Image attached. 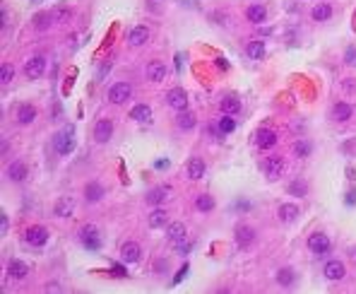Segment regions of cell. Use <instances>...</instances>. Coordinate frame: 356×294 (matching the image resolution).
Returning <instances> with one entry per match:
<instances>
[{
	"label": "cell",
	"mask_w": 356,
	"mask_h": 294,
	"mask_svg": "<svg viewBox=\"0 0 356 294\" xmlns=\"http://www.w3.org/2000/svg\"><path fill=\"white\" fill-rule=\"evenodd\" d=\"M53 147H56V152H58L60 157H65V154H70V152L75 149V135H72V125H67L65 130L56 133V138H53Z\"/></svg>",
	"instance_id": "cell-1"
},
{
	"label": "cell",
	"mask_w": 356,
	"mask_h": 294,
	"mask_svg": "<svg viewBox=\"0 0 356 294\" xmlns=\"http://www.w3.org/2000/svg\"><path fill=\"white\" fill-rule=\"evenodd\" d=\"M80 241L87 251H99L101 248V232L94 227V224H85L80 229Z\"/></svg>",
	"instance_id": "cell-2"
},
{
	"label": "cell",
	"mask_w": 356,
	"mask_h": 294,
	"mask_svg": "<svg viewBox=\"0 0 356 294\" xmlns=\"http://www.w3.org/2000/svg\"><path fill=\"white\" fill-rule=\"evenodd\" d=\"M308 248H311V253L313 256H327L330 253V248H332V241H330V236L323 234V232H315V234L308 236Z\"/></svg>",
	"instance_id": "cell-3"
},
{
	"label": "cell",
	"mask_w": 356,
	"mask_h": 294,
	"mask_svg": "<svg viewBox=\"0 0 356 294\" xmlns=\"http://www.w3.org/2000/svg\"><path fill=\"white\" fill-rule=\"evenodd\" d=\"M130 97H133V85L130 82H116V85H111V89H109V101L116 104V106L125 104Z\"/></svg>",
	"instance_id": "cell-4"
},
{
	"label": "cell",
	"mask_w": 356,
	"mask_h": 294,
	"mask_svg": "<svg viewBox=\"0 0 356 294\" xmlns=\"http://www.w3.org/2000/svg\"><path fill=\"white\" fill-rule=\"evenodd\" d=\"M263 172H265V176L269 178V181L282 178V174H284V159H282V157H277V154L267 157L265 162H263Z\"/></svg>",
	"instance_id": "cell-5"
},
{
	"label": "cell",
	"mask_w": 356,
	"mask_h": 294,
	"mask_svg": "<svg viewBox=\"0 0 356 294\" xmlns=\"http://www.w3.org/2000/svg\"><path fill=\"white\" fill-rule=\"evenodd\" d=\"M24 241L29 244V246H44L46 241H48V229L46 227H41V224H31L29 229L24 232Z\"/></svg>",
	"instance_id": "cell-6"
},
{
	"label": "cell",
	"mask_w": 356,
	"mask_h": 294,
	"mask_svg": "<svg viewBox=\"0 0 356 294\" xmlns=\"http://www.w3.org/2000/svg\"><path fill=\"white\" fill-rule=\"evenodd\" d=\"M44 73H46V58H44V56H31V58L24 63V75H27L29 80H39Z\"/></svg>",
	"instance_id": "cell-7"
},
{
	"label": "cell",
	"mask_w": 356,
	"mask_h": 294,
	"mask_svg": "<svg viewBox=\"0 0 356 294\" xmlns=\"http://www.w3.org/2000/svg\"><path fill=\"white\" fill-rule=\"evenodd\" d=\"M120 258L125 263H140L142 261V246L135 244V241H125L120 246Z\"/></svg>",
	"instance_id": "cell-8"
},
{
	"label": "cell",
	"mask_w": 356,
	"mask_h": 294,
	"mask_svg": "<svg viewBox=\"0 0 356 294\" xmlns=\"http://www.w3.org/2000/svg\"><path fill=\"white\" fill-rule=\"evenodd\" d=\"M111 135H113V123H111L109 118L96 121V125H94V140H96L99 145H104V143L111 140Z\"/></svg>",
	"instance_id": "cell-9"
},
{
	"label": "cell",
	"mask_w": 356,
	"mask_h": 294,
	"mask_svg": "<svg viewBox=\"0 0 356 294\" xmlns=\"http://www.w3.org/2000/svg\"><path fill=\"white\" fill-rule=\"evenodd\" d=\"M166 73H169V68L161 60H152V63H147V68H145V75H147L149 82H161L166 77Z\"/></svg>",
	"instance_id": "cell-10"
},
{
	"label": "cell",
	"mask_w": 356,
	"mask_h": 294,
	"mask_svg": "<svg viewBox=\"0 0 356 294\" xmlns=\"http://www.w3.org/2000/svg\"><path fill=\"white\" fill-rule=\"evenodd\" d=\"M149 41V29L147 27H133V29L128 31V46L130 49H140V46H145Z\"/></svg>",
	"instance_id": "cell-11"
},
{
	"label": "cell",
	"mask_w": 356,
	"mask_h": 294,
	"mask_svg": "<svg viewBox=\"0 0 356 294\" xmlns=\"http://www.w3.org/2000/svg\"><path fill=\"white\" fill-rule=\"evenodd\" d=\"M166 101L174 111H185L188 109V94L183 92L180 87H174L169 94H166Z\"/></svg>",
	"instance_id": "cell-12"
},
{
	"label": "cell",
	"mask_w": 356,
	"mask_h": 294,
	"mask_svg": "<svg viewBox=\"0 0 356 294\" xmlns=\"http://www.w3.org/2000/svg\"><path fill=\"white\" fill-rule=\"evenodd\" d=\"M323 275H325L327 280H332V282H339V280H344L347 268H344L342 261H327L325 268H323Z\"/></svg>",
	"instance_id": "cell-13"
},
{
	"label": "cell",
	"mask_w": 356,
	"mask_h": 294,
	"mask_svg": "<svg viewBox=\"0 0 356 294\" xmlns=\"http://www.w3.org/2000/svg\"><path fill=\"white\" fill-rule=\"evenodd\" d=\"M234 236H236V244L241 248H248L255 241V229L248 227V224H238L236 229H234Z\"/></svg>",
	"instance_id": "cell-14"
},
{
	"label": "cell",
	"mask_w": 356,
	"mask_h": 294,
	"mask_svg": "<svg viewBox=\"0 0 356 294\" xmlns=\"http://www.w3.org/2000/svg\"><path fill=\"white\" fill-rule=\"evenodd\" d=\"M274 143H277V133L274 130H269V128L255 130V145L260 149H269V147H274Z\"/></svg>",
	"instance_id": "cell-15"
},
{
	"label": "cell",
	"mask_w": 356,
	"mask_h": 294,
	"mask_svg": "<svg viewBox=\"0 0 356 294\" xmlns=\"http://www.w3.org/2000/svg\"><path fill=\"white\" fill-rule=\"evenodd\" d=\"M205 162L200 159V157H193V159H188V164H185V174L188 178H193V181H198V178L205 176Z\"/></svg>",
	"instance_id": "cell-16"
},
{
	"label": "cell",
	"mask_w": 356,
	"mask_h": 294,
	"mask_svg": "<svg viewBox=\"0 0 356 294\" xmlns=\"http://www.w3.org/2000/svg\"><path fill=\"white\" fill-rule=\"evenodd\" d=\"M219 109H222V114H226V116H236L238 111H241V101H238L236 94H226V97H222Z\"/></svg>",
	"instance_id": "cell-17"
},
{
	"label": "cell",
	"mask_w": 356,
	"mask_h": 294,
	"mask_svg": "<svg viewBox=\"0 0 356 294\" xmlns=\"http://www.w3.org/2000/svg\"><path fill=\"white\" fill-rule=\"evenodd\" d=\"M354 114V106L352 104H347V101H337L334 106H332V118L337 121V123H347L349 118Z\"/></svg>",
	"instance_id": "cell-18"
},
{
	"label": "cell",
	"mask_w": 356,
	"mask_h": 294,
	"mask_svg": "<svg viewBox=\"0 0 356 294\" xmlns=\"http://www.w3.org/2000/svg\"><path fill=\"white\" fill-rule=\"evenodd\" d=\"M29 174V169H27V164L24 162H12L10 167H7V178L12 181V183H22L24 178Z\"/></svg>",
	"instance_id": "cell-19"
},
{
	"label": "cell",
	"mask_w": 356,
	"mask_h": 294,
	"mask_svg": "<svg viewBox=\"0 0 356 294\" xmlns=\"http://www.w3.org/2000/svg\"><path fill=\"white\" fill-rule=\"evenodd\" d=\"M166 222H169V215H166V210H161V205H156L149 212L147 224L152 229H161V227H166Z\"/></svg>",
	"instance_id": "cell-20"
},
{
	"label": "cell",
	"mask_w": 356,
	"mask_h": 294,
	"mask_svg": "<svg viewBox=\"0 0 356 294\" xmlns=\"http://www.w3.org/2000/svg\"><path fill=\"white\" fill-rule=\"evenodd\" d=\"M7 272H10V277L12 280H24L27 275H29V265L24 263V261H10L7 263Z\"/></svg>",
	"instance_id": "cell-21"
},
{
	"label": "cell",
	"mask_w": 356,
	"mask_h": 294,
	"mask_svg": "<svg viewBox=\"0 0 356 294\" xmlns=\"http://www.w3.org/2000/svg\"><path fill=\"white\" fill-rule=\"evenodd\" d=\"M36 121V109L31 104H20L17 106V123L20 125H29Z\"/></svg>",
	"instance_id": "cell-22"
},
{
	"label": "cell",
	"mask_w": 356,
	"mask_h": 294,
	"mask_svg": "<svg viewBox=\"0 0 356 294\" xmlns=\"http://www.w3.org/2000/svg\"><path fill=\"white\" fill-rule=\"evenodd\" d=\"M166 236H169L171 244L180 246V244L185 241V224H180V222H171L169 229H166Z\"/></svg>",
	"instance_id": "cell-23"
},
{
	"label": "cell",
	"mask_w": 356,
	"mask_h": 294,
	"mask_svg": "<svg viewBox=\"0 0 356 294\" xmlns=\"http://www.w3.org/2000/svg\"><path fill=\"white\" fill-rule=\"evenodd\" d=\"M101 198H104V186H101V183L91 181V183L85 186V200H87V203L94 205V203H99Z\"/></svg>",
	"instance_id": "cell-24"
},
{
	"label": "cell",
	"mask_w": 356,
	"mask_h": 294,
	"mask_svg": "<svg viewBox=\"0 0 356 294\" xmlns=\"http://www.w3.org/2000/svg\"><path fill=\"white\" fill-rule=\"evenodd\" d=\"M294 280H296L294 268H279V270H277V285H279V287L291 290V287H294Z\"/></svg>",
	"instance_id": "cell-25"
},
{
	"label": "cell",
	"mask_w": 356,
	"mask_h": 294,
	"mask_svg": "<svg viewBox=\"0 0 356 294\" xmlns=\"http://www.w3.org/2000/svg\"><path fill=\"white\" fill-rule=\"evenodd\" d=\"M277 215H279V220H282L284 224H291V222L298 217V207L294 205V203H284V205H279Z\"/></svg>",
	"instance_id": "cell-26"
},
{
	"label": "cell",
	"mask_w": 356,
	"mask_h": 294,
	"mask_svg": "<svg viewBox=\"0 0 356 294\" xmlns=\"http://www.w3.org/2000/svg\"><path fill=\"white\" fill-rule=\"evenodd\" d=\"M265 17H267V10L263 5H250V7L245 10V20L253 22V24H263Z\"/></svg>",
	"instance_id": "cell-27"
},
{
	"label": "cell",
	"mask_w": 356,
	"mask_h": 294,
	"mask_svg": "<svg viewBox=\"0 0 356 294\" xmlns=\"http://www.w3.org/2000/svg\"><path fill=\"white\" fill-rule=\"evenodd\" d=\"M265 53H267V49H265L263 41H250V44L245 46V56H248L250 60H263L265 58Z\"/></svg>",
	"instance_id": "cell-28"
},
{
	"label": "cell",
	"mask_w": 356,
	"mask_h": 294,
	"mask_svg": "<svg viewBox=\"0 0 356 294\" xmlns=\"http://www.w3.org/2000/svg\"><path fill=\"white\" fill-rule=\"evenodd\" d=\"M166 191H169L166 186H161V188H152V191H149L147 196H145V200H147V205H152V207L161 205V203L166 200V196H169Z\"/></svg>",
	"instance_id": "cell-29"
},
{
	"label": "cell",
	"mask_w": 356,
	"mask_h": 294,
	"mask_svg": "<svg viewBox=\"0 0 356 294\" xmlns=\"http://www.w3.org/2000/svg\"><path fill=\"white\" fill-rule=\"evenodd\" d=\"M72 210H75V200L72 198H60L56 203V207H53V215L56 217H70Z\"/></svg>",
	"instance_id": "cell-30"
},
{
	"label": "cell",
	"mask_w": 356,
	"mask_h": 294,
	"mask_svg": "<svg viewBox=\"0 0 356 294\" xmlns=\"http://www.w3.org/2000/svg\"><path fill=\"white\" fill-rule=\"evenodd\" d=\"M130 118L137 121V123H149V121H152V109H149L147 104H137V106H133Z\"/></svg>",
	"instance_id": "cell-31"
},
{
	"label": "cell",
	"mask_w": 356,
	"mask_h": 294,
	"mask_svg": "<svg viewBox=\"0 0 356 294\" xmlns=\"http://www.w3.org/2000/svg\"><path fill=\"white\" fill-rule=\"evenodd\" d=\"M311 17H313L315 22H327V20L332 17V5H327V2L315 5V7L311 10Z\"/></svg>",
	"instance_id": "cell-32"
},
{
	"label": "cell",
	"mask_w": 356,
	"mask_h": 294,
	"mask_svg": "<svg viewBox=\"0 0 356 294\" xmlns=\"http://www.w3.org/2000/svg\"><path fill=\"white\" fill-rule=\"evenodd\" d=\"M287 193H289V196H296V198H306V196H308V183H306L303 178H294V181L289 183Z\"/></svg>",
	"instance_id": "cell-33"
},
{
	"label": "cell",
	"mask_w": 356,
	"mask_h": 294,
	"mask_svg": "<svg viewBox=\"0 0 356 294\" xmlns=\"http://www.w3.org/2000/svg\"><path fill=\"white\" fill-rule=\"evenodd\" d=\"M178 128H180V130H185V133L195 128V116H193V114H188V109H185V111H178Z\"/></svg>",
	"instance_id": "cell-34"
},
{
	"label": "cell",
	"mask_w": 356,
	"mask_h": 294,
	"mask_svg": "<svg viewBox=\"0 0 356 294\" xmlns=\"http://www.w3.org/2000/svg\"><path fill=\"white\" fill-rule=\"evenodd\" d=\"M195 207H198L200 212H212V210H214V198L207 196V193H202V196L195 198Z\"/></svg>",
	"instance_id": "cell-35"
},
{
	"label": "cell",
	"mask_w": 356,
	"mask_h": 294,
	"mask_svg": "<svg viewBox=\"0 0 356 294\" xmlns=\"http://www.w3.org/2000/svg\"><path fill=\"white\" fill-rule=\"evenodd\" d=\"M311 152H313V145H311L308 140H298V143H294V154H296L298 159H306Z\"/></svg>",
	"instance_id": "cell-36"
},
{
	"label": "cell",
	"mask_w": 356,
	"mask_h": 294,
	"mask_svg": "<svg viewBox=\"0 0 356 294\" xmlns=\"http://www.w3.org/2000/svg\"><path fill=\"white\" fill-rule=\"evenodd\" d=\"M34 27H36V29H48V27H51V15H48V12L34 15Z\"/></svg>",
	"instance_id": "cell-37"
},
{
	"label": "cell",
	"mask_w": 356,
	"mask_h": 294,
	"mask_svg": "<svg viewBox=\"0 0 356 294\" xmlns=\"http://www.w3.org/2000/svg\"><path fill=\"white\" fill-rule=\"evenodd\" d=\"M12 77H15V68L10 63H2V68H0V82L2 85H10Z\"/></svg>",
	"instance_id": "cell-38"
},
{
	"label": "cell",
	"mask_w": 356,
	"mask_h": 294,
	"mask_svg": "<svg viewBox=\"0 0 356 294\" xmlns=\"http://www.w3.org/2000/svg\"><path fill=\"white\" fill-rule=\"evenodd\" d=\"M217 128H219V133H224V135H226V133H231V130L236 128V121H234V116H226V114H224V118L219 121V125H217Z\"/></svg>",
	"instance_id": "cell-39"
},
{
	"label": "cell",
	"mask_w": 356,
	"mask_h": 294,
	"mask_svg": "<svg viewBox=\"0 0 356 294\" xmlns=\"http://www.w3.org/2000/svg\"><path fill=\"white\" fill-rule=\"evenodd\" d=\"M7 227H10V220L5 217V215H0V234L5 236V232H7Z\"/></svg>",
	"instance_id": "cell-40"
},
{
	"label": "cell",
	"mask_w": 356,
	"mask_h": 294,
	"mask_svg": "<svg viewBox=\"0 0 356 294\" xmlns=\"http://www.w3.org/2000/svg\"><path fill=\"white\" fill-rule=\"evenodd\" d=\"M347 63H356V49H347V56H344Z\"/></svg>",
	"instance_id": "cell-41"
},
{
	"label": "cell",
	"mask_w": 356,
	"mask_h": 294,
	"mask_svg": "<svg viewBox=\"0 0 356 294\" xmlns=\"http://www.w3.org/2000/svg\"><path fill=\"white\" fill-rule=\"evenodd\" d=\"M344 203H347V205H356V191H352V193H347Z\"/></svg>",
	"instance_id": "cell-42"
},
{
	"label": "cell",
	"mask_w": 356,
	"mask_h": 294,
	"mask_svg": "<svg viewBox=\"0 0 356 294\" xmlns=\"http://www.w3.org/2000/svg\"><path fill=\"white\" fill-rule=\"evenodd\" d=\"M154 268H156V272H164V270H166V263H164V261H159Z\"/></svg>",
	"instance_id": "cell-43"
},
{
	"label": "cell",
	"mask_w": 356,
	"mask_h": 294,
	"mask_svg": "<svg viewBox=\"0 0 356 294\" xmlns=\"http://www.w3.org/2000/svg\"><path fill=\"white\" fill-rule=\"evenodd\" d=\"M46 290H48V292H60V287H58V285H56V282H51V285H48Z\"/></svg>",
	"instance_id": "cell-44"
},
{
	"label": "cell",
	"mask_w": 356,
	"mask_h": 294,
	"mask_svg": "<svg viewBox=\"0 0 356 294\" xmlns=\"http://www.w3.org/2000/svg\"><path fill=\"white\" fill-rule=\"evenodd\" d=\"M166 164H169V162H166V159H161V162H156V164H154V167H156V169H164V167H166Z\"/></svg>",
	"instance_id": "cell-45"
},
{
	"label": "cell",
	"mask_w": 356,
	"mask_h": 294,
	"mask_svg": "<svg viewBox=\"0 0 356 294\" xmlns=\"http://www.w3.org/2000/svg\"><path fill=\"white\" fill-rule=\"evenodd\" d=\"M349 256H352V258L356 261V248H349Z\"/></svg>",
	"instance_id": "cell-46"
}]
</instances>
